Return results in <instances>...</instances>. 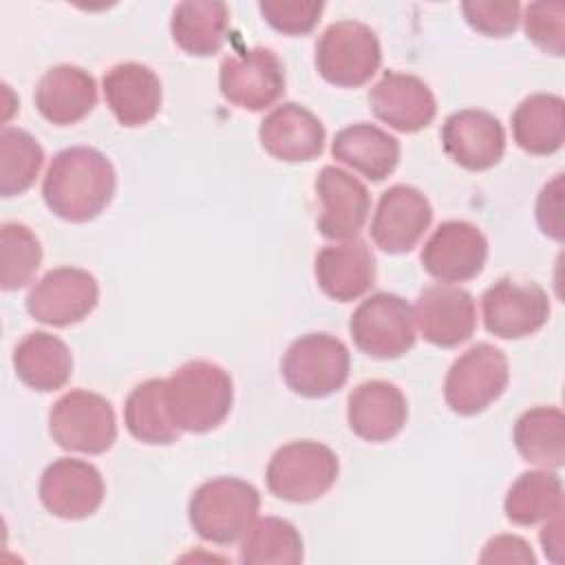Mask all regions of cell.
<instances>
[{"label": "cell", "mask_w": 565, "mask_h": 565, "mask_svg": "<svg viewBox=\"0 0 565 565\" xmlns=\"http://www.w3.org/2000/svg\"><path fill=\"white\" fill-rule=\"evenodd\" d=\"M408 404L404 393L386 380L358 384L347 399V419L353 435L382 444L393 439L406 424Z\"/></svg>", "instance_id": "obj_20"}, {"label": "cell", "mask_w": 565, "mask_h": 565, "mask_svg": "<svg viewBox=\"0 0 565 565\" xmlns=\"http://www.w3.org/2000/svg\"><path fill=\"white\" fill-rule=\"evenodd\" d=\"M324 4L322 2H282V0H265L258 2V11L263 20L285 33V35H305L313 31L320 20Z\"/></svg>", "instance_id": "obj_37"}, {"label": "cell", "mask_w": 565, "mask_h": 565, "mask_svg": "<svg viewBox=\"0 0 565 565\" xmlns=\"http://www.w3.org/2000/svg\"><path fill=\"white\" fill-rule=\"evenodd\" d=\"M124 422L128 433L143 444L166 446L179 439L181 428L170 417L163 377H150L128 393Z\"/></svg>", "instance_id": "obj_30"}, {"label": "cell", "mask_w": 565, "mask_h": 565, "mask_svg": "<svg viewBox=\"0 0 565 565\" xmlns=\"http://www.w3.org/2000/svg\"><path fill=\"white\" fill-rule=\"evenodd\" d=\"M340 472L335 452L313 439H298L280 446L265 472L274 497L291 503H309L324 497Z\"/></svg>", "instance_id": "obj_4"}, {"label": "cell", "mask_w": 565, "mask_h": 565, "mask_svg": "<svg viewBox=\"0 0 565 565\" xmlns=\"http://www.w3.org/2000/svg\"><path fill=\"white\" fill-rule=\"evenodd\" d=\"M230 29V9L221 0H185L172 11L170 33L174 44L194 57L221 51Z\"/></svg>", "instance_id": "obj_27"}, {"label": "cell", "mask_w": 565, "mask_h": 565, "mask_svg": "<svg viewBox=\"0 0 565 565\" xmlns=\"http://www.w3.org/2000/svg\"><path fill=\"white\" fill-rule=\"evenodd\" d=\"M324 137L322 121L309 108L294 102L276 106L258 128L265 152L287 163L316 159L324 148Z\"/></svg>", "instance_id": "obj_21"}, {"label": "cell", "mask_w": 565, "mask_h": 565, "mask_svg": "<svg viewBox=\"0 0 565 565\" xmlns=\"http://www.w3.org/2000/svg\"><path fill=\"white\" fill-rule=\"evenodd\" d=\"M512 439L527 463L561 468L565 461V417L556 406H534L519 415Z\"/></svg>", "instance_id": "obj_29"}, {"label": "cell", "mask_w": 565, "mask_h": 565, "mask_svg": "<svg viewBox=\"0 0 565 565\" xmlns=\"http://www.w3.org/2000/svg\"><path fill=\"white\" fill-rule=\"evenodd\" d=\"M13 369L18 380L31 391L51 393L71 380L73 355L57 335L33 331L13 349Z\"/></svg>", "instance_id": "obj_26"}, {"label": "cell", "mask_w": 565, "mask_h": 565, "mask_svg": "<svg viewBox=\"0 0 565 565\" xmlns=\"http://www.w3.org/2000/svg\"><path fill=\"white\" fill-rule=\"evenodd\" d=\"M536 221L545 236L563 241V174L543 185L536 199Z\"/></svg>", "instance_id": "obj_38"}, {"label": "cell", "mask_w": 565, "mask_h": 565, "mask_svg": "<svg viewBox=\"0 0 565 565\" xmlns=\"http://www.w3.org/2000/svg\"><path fill=\"white\" fill-rule=\"evenodd\" d=\"M42 263L38 236L22 223H4L0 230V287L15 291L26 287Z\"/></svg>", "instance_id": "obj_34"}, {"label": "cell", "mask_w": 565, "mask_h": 565, "mask_svg": "<svg viewBox=\"0 0 565 565\" xmlns=\"http://www.w3.org/2000/svg\"><path fill=\"white\" fill-rule=\"evenodd\" d=\"M413 316L424 340L441 349L463 344L477 327L472 294L452 285H430L422 289Z\"/></svg>", "instance_id": "obj_16"}, {"label": "cell", "mask_w": 565, "mask_h": 565, "mask_svg": "<svg viewBox=\"0 0 565 565\" xmlns=\"http://www.w3.org/2000/svg\"><path fill=\"white\" fill-rule=\"evenodd\" d=\"M97 300L99 285L93 274L79 267H55L31 287L26 311L42 324L71 327L84 320Z\"/></svg>", "instance_id": "obj_12"}, {"label": "cell", "mask_w": 565, "mask_h": 565, "mask_svg": "<svg viewBox=\"0 0 565 565\" xmlns=\"http://www.w3.org/2000/svg\"><path fill=\"white\" fill-rule=\"evenodd\" d=\"M483 327L503 340L536 333L550 318V298L534 280L499 278L481 296Z\"/></svg>", "instance_id": "obj_11"}, {"label": "cell", "mask_w": 565, "mask_h": 565, "mask_svg": "<svg viewBox=\"0 0 565 565\" xmlns=\"http://www.w3.org/2000/svg\"><path fill=\"white\" fill-rule=\"evenodd\" d=\"M510 380L505 353L490 344H472L461 353L446 373L444 399L457 415H477L494 404Z\"/></svg>", "instance_id": "obj_8"}, {"label": "cell", "mask_w": 565, "mask_h": 565, "mask_svg": "<svg viewBox=\"0 0 565 565\" xmlns=\"http://www.w3.org/2000/svg\"><path fill=\"white\" fill-rule=\"evenodd\" d=\"M166 402L172 422L181 430L210 433L230 415L234 384L223 366L210 360H192L166 380Z\"/></svg>", "instance_id": "obj_2"}, {"label": "cell", "mask_w": 565, "mask_h": 565, "mask_svg": "<svg viewBox=\"0 0 565 565\" xmlns=\"http://www.w3.org/2000/svg\"><path fill=\"white\" fill-rule=\"evenodd\" d=\"M218 88L230 104L260 113L285 93L282 62L267 46H252L227 55L218 68Z\"/></svg>", "instance_id": "obj_10"}, {"label": "cell", "mask_w": 565, "mask_h": 565, "mask_svg": "<svg viewBox=\"0 0 565 565\" xmlns=\"http://www.w3.org/2000/svg\"><path fill=\"white\" fill-rule=\"evenodd\" d=\"M331 154L371 181H384L399 161V141L386 130L358 121L335 132Z\"/></svg>", "instance_id": "obj_25"}, {"label": "cell", "mask_w": 565, "mask_h": 565, "mask_svg": "<svg viewBox=\"0 0 565 565\" xmlns=\"http://www.w3.org/2000/svg\"><path fill=\"white\" fill-rule=\"evenodd\" d=\"M115 185V168L106 154L88 146H73L51 159L42 181V199L55 216L86 223L108 207Z\"/></svg>", "instance_id": "obj_1"}, {"label": "cell", "mask_w": 565, "mask_h": 565, "mask_svg": "<svg viewBox=\"0 0 565 565\" xmlns=\"http://www.w3.org/2000/svg\"><path fill=\"white\" fill-rule=\"evenodd\" d=\"M505 519L514 525H536L563 512V483L552 470L523 472L503 501Z\"/></svg>", "instance_id": "obj_31"}, {"label": "cell", "mask_w": 565, "mask_h": 565, "mask_svg": "<svg viewBox=\"0 0 565 565\" xmlns=\"http://www.w3.org/2000/svg\"><path fill=\"white\" fill-rule=\"evenodd\" d=\"M523 29L541 51L561 57L565 53V4L563 2H530L525 7Z\"/></svg>", "instance_id": "obj_35"}, {"label": "cell", "mask_w": 565, "mask_h": 565, "mask_svg": "<svg viewBox=\"0 0 565 565\" xmlns=\"http://www.w3.org/2000/svg\"><path fill=\"white\" fill-rule=\"evenodd\" d=\"M40 501L60 519H86L95 514L104 501L102 472L82 459H55L42 472Z\"/></svg>", "instance_id": "obj_14"}, {"label": "cell", "mask_w": 565, "mask_h": 565, "mask_svg": "<svg viewBox=\"0 0 565 565\" xmlns=\"http://www.w3.org/2000/svg\"><path fill=\"white\" fill-rule=\"evenodd\" d=\"M466 22L488 38H508L521 20V4L514 0H466L461 4Z\"/></svg>", "instance_id": "obj_36"}, {"label": "cell", "mask_w": 565, "mask_h": 565, "mask_svg": "<svg viewBox=\"0 0 565 565\" xmlns=\"http://www.w3.org/2000/svg\"><path fill=\"white\" fill-rule=\"evenodd\" d=\"M563 97L552 93H534L525 97L512 113V137L527 154H554L563 146L565 119Z\"/></svg>", "instance_id": "obj_28"}, {"label": "cell", "mask_w": 565, "mask_h": 565, "mask_svg": "<svg viewBox=\"0 0 565 565\" xmlns=\"http://www.w3.org/2000/svg\"><path fill=\"white\" fill-rule=\"evenodd\" d=\"M349 333L369 358L395 360L415 344L413 307L397 294H373L353 311Z\"/></svg>", "instance_id": "obj_9"}, {"label": "cell", "mask_w": 565, "mask_h": 565, "mask_svg": "<svg viewBox=\"0 0 565 565\" xmlns=\"http://www.w3.org/2000/svg\"><path fill=\"white\" fill-rule=\"evenodd\" d=\"M258 508L260 494L252 483L238 477H214L190 497L188 519L203 541L230 545L245 536Z\"/></svg>", "instance_id": "obj_3"}, {"label": "cell", "mask_w": 565, "mask_h": 565, "mask_svg": "<svg viewBox=\"0 0 565 565\" xmlns=\"http://www.w3.org/2000/svg\"><path fill=\"white\" fill-rule=\"evenodd\" d=\"M380 64V40L364 22H333L316 42V68L333 86L358 88L377 73Z\"/></svg>", "instance_id": "obj_6"}, {"label": "cell", "mask_w": 565, "mask_h": 565, "mask_svg": "<svg viewBox=\"0 0 565 565\" xmlns=\"http://www.w3.org/2000/svg\"><path fill=\"white\" fill-rule=\"evenodd\" d=\"M316 192L322 203L318 230L324 238H355L371 212V194L366 185L342 168L324 166L316 179Z\"/></svg>", "instance_id": "obj_18"}, {"label": "cell", "mask_w": 565, "mask_h": 565, "mask_svg": "<svg viewBox=\"0 0 565 565\" xmlns=\"http://www.w3.org/2000/svg\"><path fill=\"white\" fill-rule=\"evenodd\" d=\"M102 90L110 113L126 128L152 121L161 108V82L152 68L139 62L110 66L104 73Z\"/></svg>", "instance_id": "obj_22"}, {"label": "cell", "mask_w": 565, "mask_h": 565, "mask_svg": "<svg viewBox=\"0 0 565 565\" xmlns=\"http://www.w3.org/2000/svg\"><path fill=\"white\" fill-rule=\"evenodd\" d=\"M49 435L71 452L102 455L117 439V419L110 402L93 391L64 393L49 413Z\"/></svg>", "instance_id": "obj_7"}, {"label": "cell", "mask_w": 565, "mask_h": 565, "mask_svg": "<svg viewBox=\"0 0 565 565\" xmlns=\"http://www.w3.org/2000/svg\"><path fill=\"white\" fill-rule=\"evenodd\" d=\"M44 163V150L33 135L22 128L0 132V194L15 196L26 192Z\"/></svg>", "instance_id": "obj_33"}, {"label": "cell", "mask_w": 565, "mask_h": 565, "mask_svg": "<svg viewBox=\"0 0 565 565\" xmlns=\"http://www.w3.org/2000/svg\"><path fill=\"white\" fill-rule=\"evenodd\" d=\"M488 258L483 232L468 221H444L424 243L419 260L439 282H463L481 274Z\"/></svg>", "instance_id": "obj_13"}, {"label": "cell", "mask_w": 565, "mask_h": 565, "mask_svg": "<svg viewBox=\"0 0 565 565\" xmlns=\"http://www.w3.org/2000/svg\"><path fill=\"white\" fill-rule=\"evenodd\" d=\"M479 561L481 563H536L527 541L512 534H499L490 539Z\"/></svg>", "instance_id": "obj_39"}, {"label": "cell", "mask_w": 565, "mask_h": 565, "mask_svg": "<svg viewBox=\"0 0 565 565\" xmlns=\"http://www.w3.org/2000/svg\"><path fill=\"white\" fill-rule=\"evenodd\" d=\"M351 355L344 342L331 333L296 338L280 362L285 384L300 397H327L349 380Z\"/></svg>", "instance_id": "obj_5"}, {"label": "cell", "mask_w": 565, "mask_h": 565, "mask_svg": "<svg viewBox=\"0 0 565 565\" xmlns=\"http://www.w3.org/2000/svg\"><path fill=\"white\" fill-rule=\"evenodd\" d=\"M313 274L324 296L338 302H351L373 287L375 256L360 238L331 243L316 254Z\"/></svg>", "instance_id": "obj_23"}, {"label": "cell", "mask_w": 565, "mask_h": 565, "mask_svg": "<svg viewBox=\"0 0 565 565\" xmlns=\"http://www.w3.org/2000/svg\"><path fill=\"white\" fill-rule=\"evenodd\" d=\"M441 146L457 166L481 172L501 161L505 152V130L492 113L466 108L446 117Z\"/></svg>", "instance_id": "obj_17"}, {"label": "cell", "mask_w": 565, "mask_h": 565, "mask_svg": "<svg viewBox=\"0 0 565 565\" xmlns=\"http://www.w3.org/2000/svg\"><path fill=\"white\" fill-rule=\"evenodd\" d=\"M38 113L55 124L71 126L82 121L97 104V84L88 71L75 64L51 66L35 86Z\"/></svg>", "instance_id": "obj_24"}, {"label": "cell", "mask_w": 565, "mask_h": 565, "mask_svg": "<svg viewBox=\"0 0 565 565\" xmlns=\"http://www.w3.org/2000/svg\"><path fill=\"white\" fill-rule=\"evenodd\" d=\"M541 545H543L545 556H550V561L561 563V547H563V519H561V514L545 521V525L541 530Z\"/></svg>", "instance_id": "obj_40"}, {"label": "cell", "mask_w": 565, "mask_h": 565, "mask_svg": "<svg viewBox=\"0 0 565 565\" xmlns=\"http://www.w3.org/2000/svg\"><path fill=\"white\" fill-rule=\"evenodd\" d=\"M373 115L399 132H417L433 124L437 102L424 79L411 73L386 71L371 88Z\"/></svg>", "instance_id": "obj_19"}, {"label": "cell", "mask_w": 565, "mask_h": 565, "mask_svg": "<svg viewBox=\"0 0 565 565\" xmlns=\"http://www.w3.org/2000/svg\"><path fill=\"white\" fill-rule=\"evenodd\" d=\"M305 558L302 536L294 523L278 516L254 521L241 541L238 561L245 565H298Z\"/></svg>", "instance_id": "obj_32"}, {"label": "cell", "mask_w": 565, "mask_h": 565, "mask_svg": "<svg viewBox=\"0 0 565 565\" xmlns=\"http://www.w3.org/2000/svg\"><path fill=\"white\" fill-rule=\"evenodd\" d=\"M430 201L413 185H391L382 192L371 221V238L386 254L411 252L430 227Z\"/></svg>", "instance_id": "obj_15"}]
</instances>
